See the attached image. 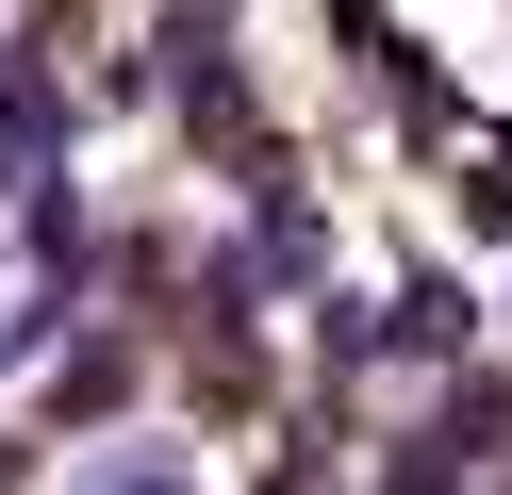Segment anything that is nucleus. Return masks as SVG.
Segmentation results:
<instances>
[{
	"label": "nucleus",
	"mask_w": 512,
	"mask_h": 495,
	"mask_svg": "<svg viewBox=\"0 0 512 495\" xmlns=\"http://www.w3.org/2000/svg\"><path fill=\"white\" fill-rule=\"evenodd\" d=\"M83 495H199V462H182V446H116Z\"/></svg>",
	"instance_id": "nucleus-3"
},
{
	"label": "nucleus",
	"mask_w": 512,
	"mask_h": 495,
	"mask_svg": "<svg viewBox=\"0 0 512 495\" xmlns=\"http://www.w3.org/2000/svg\"><path fill=\"white\" fill-rule=\"evenodd\" d=\"M0 495H17V446H0Z\"/></svg>",
	"instance_id": "nucleus-6"
},
{
	"label": "nucleus",
	"mask_w": 512,
	"mask_h": 495,
	"mask_svg": "<svg viewBox=\"0 0 512 495\" xmlns=\"http://www.w3.org/2000/svg\"><path fill=\"white\" fill-rule=\"evenodd\" d=\"M364 495H463V462H446V446H380V479Z\"/></svg>",
	"instance_id": "nucleus-4"
},
{
	"label": "nucleus",
	"mask_w": 512,
	"mask_h": 495,
	"mask_svg": "<svg viewBox=\"0 0 512 495\" xmlns=\"http://www.w3.org/2000/svg\"><path fill=\"white\" fill-rule=\"evenodd\" d=\"M380 330H397V347H463V281H446V264H413V281L380 297Z\"/></svg>",
	"instance_id": "nucleus-2"
},
{
	"label": "nucleus",
	"mask_w": 512,
	"mask_h": 495,
	"mask_svg": "<svg viewBox=\"0 0 512 495\" xmlns=\"http://www.w3.org/2000/svg\"><path fill=\"white\" fill-rule=\"evenodd\" d=\"M347 33H364V50H380V0H347Z\"/></svg>",
	"instance_id": "nucleus-5"
},
{
	"label": "nucleus",
	"mask_w": 512,
	"mask_h": 495,
	"mask_svg": "<svg viewBox=\"0 0 512 495\" xmlns=\"http://www.w3.org/2000/svg\"><path fill=\"white\" fill-rule=\"evenodd\" d=\"M50 149H67V83L34 50H0V198H50Z\"/></svg>",
	"instance_id": "nucleus-1"
}]
</instances>
